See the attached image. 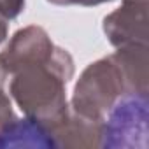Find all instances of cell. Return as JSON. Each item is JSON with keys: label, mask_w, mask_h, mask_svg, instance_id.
<instances>
[{"label": "cell", "mask_w": 149, "mask_h": 149, "mask_svg": "<svg viewBox=\"0 0 149 149\" xmlns=\"http://www.w3.org/2000/svg\"><path fill=\"white\" fill-rule=\"evenodd\" d=\"M74 72L76 65L72 54L56 46L49 54L26 61L9 72L7 90L25 118L49 128L68 111L67 86Z\"/></svg>", "instance_id": "1"}, {"label": "cell", "mask_w": 149, "mask_h": 149, "mask_svg": "<svg viewBox=\"0 0 149 149\" xmlns=\"http://www.w3.org/2000/svg\"><path fill=\"white\" fill-rule=\"evenodd\" d=\"M128 93L137 91H133L116 53H111L95 60L81 72L74 84L68 107L81 118L104 123L109 111Z\"/></svg>", "instance_id": "2"}, {"label": "cell", "mask_w": 149, "mask_h": 149, "mask_svg": "<svg viewBox=\"0 0 149 149\" xmlns=\"http://www.w3.org/2000/svg\"><path fill=\"white\" fill-rule=\"evenodd\" d=\"M149 121V97L125 95L102 123V149H146Z\"/></svg>", "instance_id": "3"}, {"label": "cell", "mask_w": 149, "mask_h": 149, "mask_svg": "<svg viewBox=\"0 0 149 149\" xmlns=\"http://www.w3.org/2000/svg\"><path fill=\"white\" fill-rule=\"evenodd\" d=\"M102 28L114 47L147 46V0H123L104 18Z\"/></svg>", "instance_id": "4"}, {"label": "cell", "mask_w": 149, "mask_h": 149, "mask_svg": "<svg viewBox=\"0 0 149 149\" xmlns=\"http://www.w3.org/2000/svg\"><path fill=\"white\" fill-rule=\"evenodd\" d=\"M54 147H102V123L81 118L68 107L67 114L49 126Z\"/></svg>", "instance_id": "5"}, {"label": "cell", "mask_w": 149, "mask_h": 149, "mask_svg": "<svg viewBox=\"0 0 149 149\" xmlns=\"http://www.w3.org/2000/svg\"><path fill=\"white\" fill-rule=\"evenodd\" d=\"M13 147H33V149H54L51 132L46 125L30 119L16 118L0 130V149Z\"/></svg>", "instance_id": "6"}, {"label": "cell", "mask_w": 149, "mask_h": 149, "mask_svg": "<svg viewBox=\"0 0 149 149\" xmlns=\"http://www.w3.org/2000/svg\"><path fill=\"white\" fill-rule=\"evenodd\" d=\"M7 79H9V74L2 65V61H0V130L18 118L13 107V98L7 90Z\"/></svg>", "instance_id": "7"}, {"label": "cell", "mask_w": 149, "mask_h": 149, "mask_svg": "<svg viewBox=\"0 0 149 149\" xmlns=\"http://www.w3.org/2000/svg\"><path fill=\"white\" fill-rule=\"evenodd\" d=\"M25 2L26 0H0V13H2L9 21H13L23 13Z\"/></svg>", "instance_id": "8"}, {"label": "cell", "mask_w": 149, "mask_h": 149, "mask_svg": "<svg viewBox=\"0 0 149 149\" xmlns=\"http://www.w3.org/2000/svg\"><path fill=\"white\" fill-rule=\"evenodd\" d=\"M53 6H81V7H93V6H100V4H107L112 0H47Z\"/></svg>", "instance_id": "9"}, {"label": "cell", "mask_w": 149, "mask_h": 149, "mask_svg": "<svg viewBox=\"0 0 149 149\" xmlns=\"http://www.w3.org/2000/svg\"><path fill=\"white\" fill-rule=\"evenodd\" d=\"M9 35V19L0 13V44H4Z\"/></svg>", "instance_id": "10"}]
</instances>
